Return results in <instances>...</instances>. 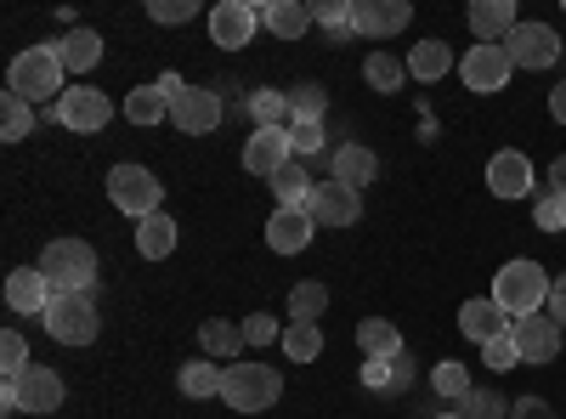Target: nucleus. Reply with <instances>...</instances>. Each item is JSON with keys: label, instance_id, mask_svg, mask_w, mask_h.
Instances as JSON below:
<instances>
[{"label": "nucleus", "instance_id": "obj_49", "mask_svg": "<svg viewBox=\"0 0 566 419\" xmlns=\"http://www.w3.org/2000/svg\"><path fill=\"white\" fill-rule=\"evenodd\" d=\"M549 317H555L560 329H566V272H560L555 284H549Z\"/></svg>", "mask_w": 566, "mask_h": 419}, {"label": "nucleus", "instance_id": "obj_16", "mask_svg": "<svg viewBox=\"0 0 566 419\" xmlns=\"http://www.w3.org/2000/svg\"><path fill=\"white\" fill-rule=\"evenodd\" d=\"M488 193L493 199H527L533 193V159L522 148H499L488 159Z\"/></svg>", "mask_w": 566, "mask_h": 419}, {"label": "nucleus", "instance_id": "obj_33", "mask_svg": "<svg viewBox=\"0 0 566 419\" xmlns=\"http://www.w3.org/2000/svg\"><path fill=\"white\" fill-rule=\"evenodd\" d=\"M0 136H7V143H23V136H34V103L18 97V91H7V97H0Z\"/></svg>", "mask_w": 566, "mask_h": 419}, {"label": "nucleus", "instance_id": "obj_22", "mask_svg": "<svg viewBox=\"0 0 566 419\" xmlns=\"http://www.w3.org/2000/svg\"><path fill=\"white\" fill-rule=\"evenodd\" d=\"M380 176V154L374 148H363V143H340L335 148V181H346V188H368V181Z\"/></svg>", "mask_w": 566, "mask_h": 419}, {"label": "nucleus", "instance_id": "obj_27", "mask_svg": "<svg viewBox=\"0 0 566 419\" xmlns=\"http://www.w3.org/2000/svg\"><path fill=\"white\" fill-rule=\"evenodd\" d=\"M266 188L277 193V210H312V199H317V188L306 181V165L295 159V165H283Z\"/></svg>", "mask_w": 566, "mask_h": 419}, {"label": "nucleus", "instance_id": "obj_25", "mask_svg": "<svg viewBox=\"0 0 566 419\" xmlns=\"http://www.w3.org/2000/svg\"><path fill=\"white\" fill-rule=\"evenodd\" d=\"M199 346H205V357H210V363H216V357H221V363H239V352H244L250 341H244V323L210 317L205 329H199Z\"/></svg>", "mask_w": 566, "mask_h": 419}, {"label": "nucleus", "instance_id": "obj_40", "mask_svg": "<svg viewBox=\"0 0 566 419\" xmlns=\"http://www.w3.org/2000/svg\"><path fill=\"white\" fill-rule=\"evenodd\" d=\"M23 368H34V363H29V346H23V335H18V329H7V335H0V375L18 380Z\"/></svg>", "mask_w": 566, "mask_h": 419}, {"label": "nucleus", "instance_id": "obj_1", "mask_svg": "<svg viewBox=\"0 0 566 419\" xmlns=\"http://www.w3.org/2000/svg\"><path fill=\"white\" fill-rule=\"evenodd\" d=\"M7 91H18V97H29V103H52V97H63V91H69V69H63V57H57V40L29 45V52L12 57V69H7Z\"/></svg>", "mask_w": 566, "mask_h": 419}, {"label": "nucleus", "instance_id": "obj_14", "mask_svg": "<svg viewBox=\"0 0 566 419\" xmlns=\"http://www.w3.org/2000/svg\"><path fill=\"white\" fill-rule=\"evenodd\" d=\"M170 125L181 136H210L221 125V97H216V85H187L176 108H170Z\"/></svg>", "mask_w": 566, "mask_h": 419}, {"label": "nucleus", "instance_id": "obj_37", "mask_svg": "<svg viewBox=\"0 0 566 419\" xmlns=\"http://www.w3.org/2000/svg\"><path fill=\"white\" fill-rule=\"evenodd\" d=\"M250 119H255V130H266V125H283V119H290V97H283V91H250Z\"/></svg>", "mask_w": 566, "mask_h": 419}, {"label": "nucleus", "instance_id": "obj_23", "mask_svg": "<svg viewBox=\"0 0 566 419\" xmlns=\"http://www.w3.org/2000/svg\"><path fill=\"white\" fill-rule=\"evenodd\" d=\"M57 57H63V69L80 80V74H91L103 63V34L97 29H74V34H63L57 40Z\"/></svg>", "mask_w": 566, "mask_h": 419}, {"label": "nucleus", "instance_id": "obj_9", "mask_svg": "<svg viewBox=\"0 0 566 419\" xmlns=\"http://www.w3.org/2000/svg\"><path fill=\"white\" fill-rule=\"evenodd\" d=\"M499 45L510 52V63H515V69H533V74L566 57V40H560L549 23H515V29H510Z\"/></svg>", "mask_w": 566, "mask_h": 419}, {"label": "nucleus", "instance_id": "obj_6", "mask_svg": "<svg viewBox=\"0 0 566 419\" xmlns=\"http://www.w3.org/2000/svg\"><path fill=\"white\" fill-rule=\"evenodd\" d=\"M0 408H7V413H57L63 408V375H57V368H45V363L23 368L18 380L0 386Z\"/></svg>", "mask_w": 566, "mask_h": 419}, {"label": "nucleus", "instance_id": "obj_36", "mask_svg": "<svg viewBox=\"0 0 566 419\" xmlns=\"http://www.w3.org/2000/svg\"><path fill=\"white\" fill-rule=\"evenodd\" d=\"M431 386H437V397H448V402H464L470 391H476V386H470V368L453 363V357H442V363L431 368Z\"/></svg>", "mask_w": 566, "mask_h": 419}, {"label": "nucleus", "instance_id": "obj_3", "mask_svg": "<svg viewBox=\"0 0 566 419\" xmlns=\"http://www.w3.org/2000/svg\"><path fill=\"white\" fill-rule=\"evenodd\" d=\"M283 397V375L272 363H227L221 368V402L232 413H266Z\"/></svg>", "mask_w": 566, "mask_h": 419}, {"label": "nucleus", "instance_id": "obj_28", "mask_svg": "<svg viewBox=\"0 0 566 419\" xmlns=\"http://www.w3.org/2000/svg\"><path fill=\"white\" fill-rule=\"evenodd\" d=\"M176 239H181V232H176V221L159 210V216H148V221H136V255L142 261H165L170 250H176Z\"/></svg>", "mask_w": 566, "mask_h": 419}, {"label": "nucleus", "instance_id": "obj_11", "mask_svg": "<svg viewBox=\"0 0 566 419\" xmlns=\"http://www.w3.org/2000/svg\"><path fill=\"white\" fill-rule=\"evenodd\" d=\"M283 165H295V136L290 125H266V130H250V143H244V170L272 181Z\"/></svg>", "mask_w": 566, "mask_h": 419}, {"label": "nucleus", "instance_id": "obj_20", "mask_svg": "<svg viewBox=\"0 0 566 419\" xmlns=\"http://www.w3.org/2000/svg\"><path fill=\"white\" fill-rule=\"evenodd\" d=\"M7 306H12L18 317H45V306H52V284H45L40 266L7 272Z\"/></svg>", "mask_w": 566, "mask_h": 419}, {"label": "nucleus", "instance_id": "obj_26", "mask_svg": "<svg viewBox=\"0 0 566 419\" xmlns=\"http://www.w3.org/2000/svg\"><path fill=\"white\" fill-rule=\"evenodd\" d=\"M261 29H272L277 40H301L312 29V7H301V0H266V7H261Z\"/></svg>", "mask_w": 566, "mask_h": 419}, {"label": "nucleus", "instance_id": "obj_48", "mask_svg": "<svg viewBox=\"0 0 566 419\" xmlns=\"http://www.w3.org/2000/svg\"><path fill=\"white\" fill-rule=\"evenodd\" d=\"M510 419H555V408L544 397H522V402L510 408Z\"/></svg>", "mask_w": 566, "mask_h": 419}, {"label": "nucleus", "instance_id": "obj_10", "mask_svg": "<svg viewBox=\"0 0 566 419\" xmlns=\"http://www.w3.org/2000/svg\"><path fill=\"white\" fill-rule=\"evenodd\" d=\"M255 29H261V7H250V0H216V12H210V45L216 52H244L255 40Z\"/></svg>", "mask_w": 566, "mask_h": 419}, {"label": "nucleus", "instance_id": "obj_29", "mask_svg": "<svg viewBox=\"0 0 566 419\" xmlns=\"http://www.w3.org/2000/svg\"><path fill=\"white\" fill-rule=\"evenodd\" d=\"M453 69V52H448V40H419L413 52H408V80H424V85H437L448 80Z\"/></svg>", "mask_w": 566, "mask_h": 419}, {"label": "nucleus", "instance_id": "obj_41", "mask_svg": "<svg viewBox=\"0 0 566 419\" xmlns=\"http://www.w3.org/2000/svg\"><path fill=\"white\" fill-rule=\"evenodd\" d=\"M148 18L154 23H193L199 18V0H148Z\"/></svg>", "mask_w": 566, "mask_h": 419}, {"label": "nucleus", "instance_id": "obj_52", "mask_svg": "<svg viewBox=\"0 0 566 419\" xmlns=\"http://www.w3.org/2000/svg\"><path fill=\"white\" fill-rule=\"evenodd\" d=\"M549 114H555V119H560V125H566V80H560V85H555V91H549Z\"/></svg>", "mask_w": 566, "mask_h": 419}, {"label": "nucleus", "instance_id": "obj_38", "mask_svg": "<svg viewBox=\"0 0 566 419\" xmlns=\"http://www.w3.org/2000/svg\"><path fill=\"white\" fill-rule=\"evenodd\" d=\"M323 312H328V290L323 284H295L290 290V317L295 323H317Z\"/></svg>", "mask_w": 566, "mask_h": 419}, {"label": "nucleus", "instance_id": "obj_12", "mask_svg": "<svg viewBox=\"0 0 566 419\" xmlns=\"http://www.w3.org/2000/svg\"><path fill=\"white\" fill-rule=\"evenodd\" d=\"M510 74H515V63H510L504 45H470V52L459 57V80H464L470 91H482V97L504 91V85H510Z\"/></svg>", "mask_w": 566, "mask_h": 419}, {"label": "nucleus", "instance_id": "obj_34", "mask_svg": "<svg viewBox=\"0 0 566 419\" xmlns=\"http://www.w3.org/2000/svg\"><path fill=\"white\" fill-rule=\"evenodd\" d=\"M283 97H290V119L295 125H323V114H328V91L323 85H295V91H283Z\"/></svg>", "mask_w": 566, "mask_h": 419}, {"label": "nucleus", "instance_id": "obj_18", "mask_svg": "<svg viewBox=\"0 0 566 419\" xmlns=\"http://www.w3.org/2000/svg\"><path fill=\"white\" fill-rule=\"evenodd\" d=\"M363 216V193L346 188V181H317V199H312V221L317 227H357Z\"/></svg>", "mask_w": 566, "mask_h": 419}, {"label": "nucleus", "instance_id": "obj_5", "mask_svg": "<svg viewBox=\"0 0 566 419\" xmlns=\"http://www.w3.org/2000/svg\"><path fill=\"white\" fill-rule=\"evenodd\" d=\"M108 199H114V210L148 221V216L165 210V181L148 165H114L108 170Z\"/></svg>", "mask_w": 566, "mask_h": 419}, {"label": "nucleus", "instance_id": "obj_15", "mask_svg": "<svg viewBox=\"0 0 566 419\" xmlns=\"http://www.w3.org/2000/svg\"><path fill=\"white\" fill-rule=\"evenodd\" d=\"M408 23H413L408 0H352V34H363V40H386Z\"/></svg>", "mask_w": 566, "mask_h": 419}, {"label": "nucleus", "instance_id": "obj_32", "mask_svg": "<svg viewBox=\"0 0 566 419\" xmlns=\"http://www.w3.org/2000/svg\"><path fill=\"white\" fill-rule=\"evenodd\" d=\"M363 80H368L374 91H386V97H397V91L408 85V63H397L391 52H368V63H363Z\"/></svg>", "mask_w": 566, "mask_h": 419}, {"label": "nucleus", "instance_id": "obj_31", "mask_svg": "<svg viewBox=\"0 0 566 419\" xmlns=\"http://www.w3.org/2000/svg\"><path fill=\"white\" fill-rule=\"evenodd\" d=\"M170 114V97L159 85H136V91H125V119L130 125H159Z\"/></svg>", "mask_w": 566, "mask_h": 419}, {"label": "nucleus", "instance_id": "obj_44", "mask_svg": "<svg viewBox=\"0 0 566 419\" xmlns=\"http://www.w3.org/2000/svg\"><path fill=\"white\" fill-rule=\"evenodd\" d=\"M363 386H368V391H397V357H386V363H363Z\"/></svg>", "mask_w": 566, "mask_h": 419}, {"label": "nucleus", "instance_id": "obj_46", "mask_svg": "<svg viewBox=\"0 0 566 419\" xmlns=\"http://www.w3.org/2000/svg\"><path fill=\"white\" fill-rule=\"evenodd\" d=\"M482 357H488V368H515V363H522V352H515V335L488 341V346H482Z\"/></svg>", "mask_w": 566, "mask_h": 419}, {"label": "nucleus", "instance_id": "obj_7", "mask_svg": "<svg viewBox=\"0 0 566 419\" xmlns=\"http://www.w3.org/2000/svg\"><path fill=\"white\" fill-rule=\"evenodd\" d=\"M45 335H52L57 346H91L103 335V312L91 295H52V306H45Z\"/></svg>", "mask_w": 566, "mask_h": 419}, {"label": "nucleus", "instance_id": "obj_24", "mask_svg": "<svg viewBox=\"0 0 566 419\" xmlns=\"http://www.w3.org/2000/svg\"><path fill=\"white\" fill-rule=\"evenodd\" d=\"M357 346H363L368 363L402 357V335H397V323H391V317H363V323H357Z\"/></svg>", "mask_w": 566, "mask_h": 419}, {"label": "nucleus", "instance_id": "obj_21", "mask_svg": "<svg viewBox=\"0 0 566 419\" xmlns=\"http://www.w3.org/2000/svg\"><path fill=\"white\" fill-rule=\"evenodd\" d=\"M515 23V7L510 0H476V7H470V34H476V45H499Z\"/></svg>", "mask_w": 566, "mask_h": 419}, {"label": "nucleus", "instance_id": "obj_39", "mask_svg": "<svg viewBox=\"0 0 566 419\" xmlns=\"http://www.w3.org/2000/svg\"><path fill=\"white\" fill-rule=\"evenodd\" d=\"M312 23H323V29H328V40L346 45V34H352V7H346V0H328V7H312Z\"/></svg>", "mask_w": 566, "mask_h": 419}, {"label": "nucleus", "instance_id": "obj_51", "mask_svg": "<svg viewBox=\"0 0 566 419\" xmlns=\"http://www.w3.org/2000/svg\"><path fill=\"white\" fill-rule=\"evenodd\" d=\"M549 193H555V199H566V154L549 165Z\"/></svg>", "mask_w": 566, "mask_h": 419}, {"label": "nucleus", "instance_id": "obj_50", "mask_svg": "<svg viewBox=\"0 0 566 419\" xmlns=\"http://www.w3.org/2000/svg\"><path fill=\"white\" fill-rule=\"evenodd\" d=\"M154 85H159V91H165V97H170V108H176V97H181V91H187V80H181V74H159Z\"/></svg>", "mask_w": 566, "mask_h": 419}, {"label": "nucleus", "instance_id": "obj_42", "mask_svg": "<svg viewBox=\"0 0 566 419\" xmlns=\"http://www.w3.org/2000/svg\"><path fill=\"white\" fill-rule=\"evenodd\" d=\"M459 413H464V419H504V397H499V391H470V397L459 402Z\"/></svg>", "mask_w": 566, "mask_h": 419}, {"label": "nucleus", "instance_id": "obj_8", "mask_svg": "<svg viewBox=\"0 0 566 419\" xmlns=\"http://www.w3.org/2000/svg\"><path fill=\"white\" fill-rule=\"evenodd\" d=\"M52 119H63L69 130L91 136V130H108V125H114V103H108V91H97V85H85V80H74V85L63 91V97H57Z\"/></svg>", "mask_w": 566, "mask_h": 419}, {"label": "nucleus", "instance_id": "obj_19", "mask_svg": "<svg viewBox=\"0 0 566 419\" xmlns=\"http://www.w3.org/2000/svg\"><path fill=\"white\" fill-rule=\"evenodd\" d=\"M312 232H317L312 210H272V221H266V250H272V255H301V250L312 244Z\"/></svg>", "mask_w": 566, "mask_h": 419}, {"label": "nucleus", "instance_id": "obj_30", "mask_svg": "<svg viewBox=\"0 0 566 419\" xmlns=\"http://www.w3.org/2000/svg\"><path fill=\"white\" fill-rule=\"evenodd\" d=\"M176 391H181V397H193V402L221 397V368H216L210 357H199V363H181V368H176Z\"/></svg>", "mask_w": 566, "mask_h": 419}, {"label": "nucleus", "instance_id": "obj_4", "mask_svg": "<svg viewBox=\"0 0 566 419\" xmlns=\"http://www.w3.org/2000/svg\"><path fill=\"white\" fill-rule=\"evenodd\" d=\"M549 284L555 277L538 266V261H504L499 277H493V301L510 312V317H533L549 306Z\"/></svg>", "mask_w": 566, "mask_h": 419}, {"label": "nucleus", "instance_id": "obj_47", "mask_svg": "<svg viewBox=\"0 0 566 419\" xmlns=\"http://www.w3.org/2000/svg\"><path fill=\"white\" fill-rule=\"evenodd\" d=\"M290 136H295V159H306V154L323 148V125H290Z\"/></svg>", "mask_w": 566, "mask_h": 419}, {"label": "nucleus", "instance_id": "obj_45", "mask_svg": "<svg viewBox=\"0 0 566 419\" xmlns=\"http://www.w3.org/2000/svg\"><path fill=\"white\" fill-rule=\"evenodd\" d=\"M533 221H538L544 232H566V199L544 193V199H538V210H533Z\"/></svg>", "mask_w": 566, "mask_h": 419}, {"label": "nucleus", "instance_id": "obj_13", "mask_svg": "<svg viewBox=\"0 0 566 419\" xmlns=\"http://www.w3.org/2000/svg\"><path fill=\"white\" fill-rule=\"evenodd\" d=\"M510 335H515V352H522V363L544 368L560 357V323L549 312H533V317H515L510 323Z\"/></svg>", "mask_w": 566, "mask_h": 419}, {"label": "nucleus", "instance_id": "obj_35", "mask_svg": "<svg viewBox=\"0 0 566 419\" xmlns=\"http://www.w3.org/2000/svg\"><path fill=\"white\" fill-rule=\"evenodd\" d=\"M277 346H283L290 363H312V357H323V329H317V323H290Z\"/></svg>", "mask_w": 566, "mask_h": 419}, {"label": "nucleus", "instance_id": "obj_17", "mask_svg": "<svg viewBox=\"0 0 566 419\" xmlns=\"http://www.w3.org/2000/svg\"><path fill=\"white\" fill-rule=\"evenodd\" d=\"M510 323H515V317H510L493 295H476V301H464V306H459V335H464V341H476V346L510 335Z\"/></svg>", "mask_w": 566, "mask_h": 419}, {"label": "nucleus", "instance_id": "obj_53", "mask_svg": "<svg viewBox=\"0 0 566 419\" xmlns=\"http://www.w3.org/2000/svg\"><path fill=\"white\" fill-rule=\"evenodd\" d=\"M437 419H464V413H437Z\"/></svg>", "mask_w": 566, "mask_h": 419}, {"label": "nucleus", "instance_id": "obj_43", "mask_svg": "<svg viewBox=\"0 0 566 419\" xmlns=\"http://www.w3.org/2000/svg\"><path fill=\"white\" fill-rule=\"evenodd\" d=\"M244 341H250V346H272V341H283L277 317H266V312H250V317H244Z\"/></svg>", "mask_w": 566, "mask_h": 419}, {"label": "nucleus", "instance_id": "obj_2", "mask_svg": "<svg viewBox=\"0 0 566 419\" xmlns=\"http://www.w3.org/2000/svg\"><path fill=\"white\" fill-rule=\"evenodd\" d=\"M40 272L52 284V295H91L97 290V250L85 239H52L40 255Z\"/></svg>", "mask_w": 566, "mask_h": 419}]
</instances>
